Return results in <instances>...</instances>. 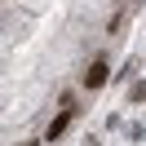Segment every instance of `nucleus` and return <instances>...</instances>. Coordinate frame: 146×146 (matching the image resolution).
Here are the masks:
<instances>
[{"mask_svg":"<svg viewBox=\"0 0 146 146\" xmlns=\"http://www.w3.org/2000/svg\"><path fill=\"white\" fill-rule=\"evenodd\" d=\"M106 75H111L106 58H93V62H89V71H84V89H102V84H106Z\"/></svg>","mask_w":146,"mask_h":146,"instance_id":"1","label":"nucleus"},{"mask_svg":"<svg viewBox=\"0 0 146 146\" xmlns=\"http://www.w3.org/2000/svg\"><path fill=\"white\" fill-rule=\"evenodd\" d=\"M66 124H71V111H62V115H58L53 124H49V133H44V137H49V142H58V137L66 133Z\"/></svg>","mask_w":146,"mask_h":146,"instance_id":"2","label":"nucleus"},{"mask_svg":"<svg viewBox=\"0 0 146 146\" xmlns=\"http://www.w3.org/2000/svg\"><path fill=\"white\" fill-rule=\"evenodd\" d=\"M22 146H40V142H22Z\"/></svg>","mask_w":146,"mask_h":146,"instance_id":"3","label":"nucleus"}]
</instances>
